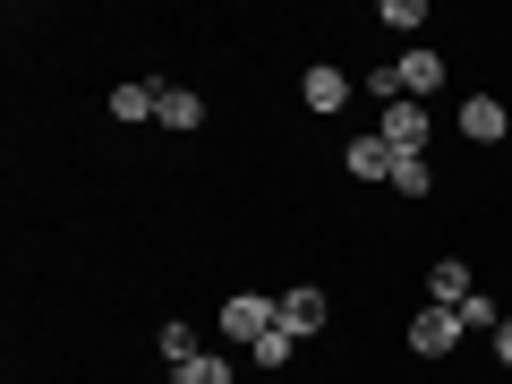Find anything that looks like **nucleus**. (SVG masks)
I'll return each mask as SVG.
<instances>
[{
	"label": "nucleus",
	"mask_w": 512,
	"mask_h": 384,
	"mask_svg": "<svg viewBox=\"0 0 512 384\" xmlns=\"http://www.w3.org/2000/svg\"><path fill=\"white\" fill-rule=\"evenodd\" d=\"M274 325H282L274 299H256V291H248V299H222V333H231V342H248V350H256Z\"/></svg>",
	"instance_id": "f257e3e1"
},
{
	"label": "nucleus",
	"mask_w": 512,
	"mask_h": 384,
	"mask_svg": "<svg viewBox=\"0 0 512 384\" xmlns=\"http://www.w3.org/2000/svg\"><path fill=\"white\" fill-rule=\"evenodd\" d=\"M376 137H384V146H393V154H427V111L410 103V94H402V103H384Z\"/></svg>",
	"instance_id": "f03ea898"
},
{
	"label": "nucleus",
	"mask_w": 512,
	"mask_h": 384,
	"mask_svg": "<svg viewBox=\"0 0 512 384\" xmlns=\"http://www.w3.org/2000/svg\"><path fill=\"white\" fill-rule=\"evenodd\" d=\"M453 342H461V316L453 308H419V316H410V350H419V359H444Z\"/></svg>",
	"instance_id": "7ed1b4c3"
},
{
	"label": "nucleus",
	"mask_w": 512,
	"mask_h": 384,
	"mask_svg": "<svg viewBox=\"0 0 512 384\" xmlns=\"http://www.w3.org/2000/svg\"><path fill=\"white\" fill-rule=\"evenodd\" d=\"M282 308V333H299V342H308V333H325V316H333V299L325 291H308V282H299L291 299H274Z\"/></svg>",
	"instance_id": "20e7f679"
},
{
	"label": "nucleus",
	"mask_w": 512,
	"mask_h": 384,
	"mask_svg": "<svg viewBox=\"0 0 512 384\" xmlns=\"http://www.w3.org/2000/svg\"><path fill=\"white\" fill-rule=\"evenodd\" d=\"M504 128H512V111L495 103V94H470V103H461V137H478V146H504Z\"/></svg>",
	"instance_id": "39448f33"
},
{
	"label": "nucleus",
	"mask_w": 512,
	"mask_h": 384,
	"mask_svg": "<svg viewBox=\"0 0 512 384\" xmlns=\"http://www.w3.org/2000/svg\"><path fill=\"white\" fill-rule=\"evenodd\" d=\"M299 94H308V111H342L350 103V77L333 69V60H316V69L299 77Z\"/></svg>",
	"instance_id": "423d86ee"
},
{
	"label": "nucleus",
	"mask_w": 512,
	"mask_h": 384,
	"mask_svg": "<svg viewBox=\"0 0 512 384\" xmlns=\"http://www.w3.org/2000/svg\"><path fill=\"white\" fill-rule=\"evenodd\" d=\"M350 171H359V180H393V171H402V154L384 146V137H350V154H342Z\"/></svg>",
	"instance_id": "0eeeda50"
},
{
	"label": "nucleus",
	"mask_w": 512,
	"mask_h": 384,
	"mask_svg": "<svg viewBox=\"0 0 512 384\" xmlns=\"http://www.w3.org/2000/svg\"><path fill=\"white\" fill-rule=\"evenodd\" d=\"M461 299H470V265H461V256H444L436 274H427V308H461Z\"/></svg>",
	"instance_id": "6e6552de"
},
{
	"label": "nucleus",
	"mask_w": 512,
	"mask_h": 384,
	"mask_svg": "<svg viewBox=\"0 0 512 384\" xmlns=\"http://www.w3.org/2000/svg\"><path fill=\"white\" fill-rule=\"evenodd\" d=\"M393 69H402V94H436V86H444V60L427 52V43H419V52H402Z\"/></svg>",
	"instance_id": "1a4fd4ad"
},
{
	"label": "nucleus",
	"mask_w": 512,
	"mask_h": 384,
	"mask_svg": "<svg viewBox=\"0 0 512 384\" xmlns=\"http://www.w3.org/2000/svg\"><path fill=\"white\" fill-rule=\"evenodd\" d=\"M154 103H163V86H146V77L111 86V120H154Z\"/></svg>",
	"instance_id": "9d476101"
},
{
	"label": "nucleus",
	"mask_w": 512,
	"mask_h": 384,
	"mask_svg": "<svg viewBox=\"0 0 512 384\" xmlns=\"http://www.w3.org/2000/svg\"><path fill=\"white\" fill-rule=\"evenodd\" d=\"M154 120H163V128H197V120H205V103H197L188 86H163V103H154Z\"/></svg>",
	"instance_id": "9b49d317"
},
{
	"label": "nucleus",
	"mask_w": 512,
	"mask_h": 384,
	"mask_svg": "<svg viewBox=\"0 0 512 384\" xmlns=\"http://www.w3.org/2000/svg\"><path fill=\"white\" fill-rule=\"evenodd\" d=\"M393 188H402V197H427V188H436V163H427V154H402V171H393Z\"/></svg>",
	"instance_id": "f8f14e48"
},
{
	"label": "nucleus",
	"mask_w": 512,
	"mask_h": 384,
	"mask_svg": "<svg viewBox=\"0 0 512 384\" xmlns=\"http://www.w3.org/2000/svg\"><path fill=\"white\" fill-rule=\"evenodd\" d=\"M180 384H231V367H222V350H197V359L180 367Z\"/></svg>",
	"instance_id": "ddd939ff"
},
{
	"label": "nucleus",
	"mask_w": 512,
	"mask_h": 384,
	"mask_svg": "<svg viewBox=\"0 0 512 384\" xmlns=\"http://www.w3.org/2000/svg\"><path fill=\"white\" fill-rule=\"evenodd\" d=\"M453 316H461V333H470V325H487V333H495V325H504V316H495V299H478V291H470V299H461V308H453Z\"/></svg>",
	"instance_id": "4468645a"
},
{
	"label": "nucleus",
	"mask_w": 512,
	"mask_h": 384,
	"mask_svg": "<svg viewBox=\"0 0 512 384\" xmlns=\"http://www.w3.org/2000/svg\"><path fill=\"white\" fill-rule=\"evenodd\" d=\"M163 359L188 367V359H197V333H188V325H163Z\"/></svg>",
	"instance_id": "2eb2a0df"
},
{
	"label": "nucleus",
	"mask_w": 512,
	"mask_h": 384,
	"mask_svg": "<svg viewBox=\"0 0 512 384\" xmlns=\"http://www.w3.org/2000/svg\"><path fill=\"white\" fill-rule=\"evenodd\" d=\"M384 26H393V35H410V26H427V9H419V0H384Z\"/></svg>",
	"instance_id": "dca6fc26"
},
{
	"label": "nucleus",
	"mask_w": 512,
	"mask_h": 384,
	"mask_svg": "<svg viewBox=\"0 0 512 384\" xmlns=\"http://www.w3.org/2000/svg\"><path fill=\"white\" fill-rule=\"evenodd\" d=\"M291 342H299V333H282V325H274L265 342H256V359H265V367H282V359H291Z\"/></svg>",
	"instance_id": "f3484780"
},
{
	"label": "nucleus",
	"mask_w": 512,
	"mask_h": 384,
	"mask_svg": "<svg viewBox=\"0 0 512 384\" xmlns=\"http://www.w3.org/2000/svg\"><path fill=\"white\" fill-rule=\"evenodd\" d=\"M495 359L512 367V316H504V325H495Z\"/></svg>",
	"instance_id": "a211bd4d"
}]
</instances>
